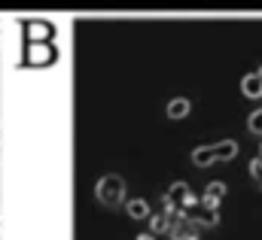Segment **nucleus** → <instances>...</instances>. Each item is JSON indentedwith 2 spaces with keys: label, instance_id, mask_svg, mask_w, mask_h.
Instances as JSON below:
<instances>
[{
  "label": "nucleus",
  "instance_id": "6",
  "mask_svg": "<svg viewBox=\"0 0 262 240\" xmlns=\"http://www.w3.org/2000/svg\"><path fill=\"white\" fill-rule=\"evenodd\" d=\"M192 164H195V167H210V164H216V149H213V143H210V146H198L195 152H192Z\"/></svg>",
  "mask_w": 262,
  "mask_h": 240
},
{
  "label": "nucleus",
  "instance_id": "8",
  "mask_svg": "<svg viewBox=\"0 0 262 240\" xmlns=\"http://www.w3.org/2000/svg\"><path fill=\"white\" fill-rule=\"evenodd\" d=\"M213 149H216V161H232L238 155V143L235 140H220V143H213Z\"/></svg>",
  "mask_w": 262,
  "mask_h": 240
},
{
  "label": "nucleus",
  "instance_id": "16",
  "mask_svg": "<svg viewBox=\"0 0 262 240\" xmlns=\"http://www.w3.org/2000/svg\"><path fill=\"white\" fill-rule=\"evenodd\" d=\"M0 31H3V25H0Z\"/></svg>",
  "mask_w": 262,
  "mask_h": 240
},
{
  "label": "nucleus",
  "instance_id": "2",
  "mask_svg": "<svg viewBox=\"0 0 262 240\" xmlns=\"http://www.w3.org/2000/svg\"><path fill=\"white\" fill-rule=\"evenodd\" d=\"M226 198V182H210L201 195V207L204 210H216L220 213V201Z\"/></svg>",
  "mask_w": 262,
  "mask_h": 240
},
{
  "label": "nucleus",
  "instance_id": "1",
  "mask_svg": "<svg viewBox=\"0 0 262 240\" xmlns=\"http://www.w3.org/2000/svg\"><path fill=\"white\" fill-rule=\"evenodd\" d=\"M125 180L119 177V174H107V177H101L98 185H95V198L107 207V210H119V207H125L128 201H125Z\"/></svg>",
  "mask_w": 262,
  "mask_h": 240
},
{
  "label": "nucleus",
  "instance_id": "3",
  "mask_svg": "<svg viewBox=\"0 0 262 240\" xmlns=\"http://www.w3.org/2000/svg\"><path fill=\"white\" fill-rule=\"evenodd\" d=\"M171 225H174V213H152L149 216V234H171Z\"/></svg>",
  "mask_w": 262,
  "mask_h": 240
},
{
  "label": "nucleus",
  "instance_id": "7",
  "mask_svg": "<svg viewBox=\"0 0 262 240\" xmlns=\"http://www.w3.org/2000/svg\"><path fill=\"white\" fill-rule=\"evenodd\" d=\"M189 110H192V104H189L186 98H174V101L168 104V119H186Z\"/></svg>",
  "mask_w": 262,
  "mask_h": 240
},
{
  "label": "nucleus",
  "instance_id": "13",
  "mask_svg": "<svg viewBox=\"0 0 262 240\" xmlns=\"http://www.w3.org/2000/svg\"><path fill=\"white\" fill-rule=\"evenodd\" d=\"M134 240H156V234H149V231H146V234H137Z\"/></svg>",
  "mask_w": 262,
  "mask_h": 240
},
{
  "label": "nucleus",
  "instance_id": "15",
  "mask_svg": "<svg viewBox=\"0 0 262 240\" xmlns=\"http://www.w3.org/2000/svg\"><path fill=\"white\" fill-rule=\"evenodd\" d=\"M256 73H259V76H262V67H259V70H256Z\"/></svg>",
  "mask_w": 262,
  "mask_h": 240
},
{
  "label": "nucleus",
  "instance_id": "4",
  "mask_svg": "<svg viewBox=\"0 0 262 240\" xmlns=\"http://www.w3.org/2000/svg\"><path fill=\"white\" fill-rule=\"evenodd\" d=\"M241 91H244V98H250V101L262 98V76L259 73H247V76L241 79Z\"/></svg>",
  "mask_w": 262,
  "mask_h": 240
},
{
  "label": "nucleus",
  "instance_id": "11",
  "mask_svg": "<svg viewBox=\"0 0 262 240\" xmlns=\"http://www.w3.org/2000/svg\"><path fill=\"white\" fill-rule=\"evenodd\" d=\"M247 128H250V134H259L262 137V110H256V113L247 119Z\"/></svg>",
  "mask_w": 262,
  "mask_h": 240
},
{
  "label": "nucleus",
  "instance_id": "10",
  "mask_svg": "<svg viewBox=\"0 0 262 240\" xmlns=\"http://www.w3.org/2000/svg\"><path fill=\"white\" fill-rule=\"evenodd\" d=\"M28 37H31V43H46V40L52 37V28L43 25V21H34V25L28 28Z\"/></svg>",
  "mask_w": 262,
  "mask_h": 240
},
{
  "label": "nucleus",
  "instance_id": "14",
  "mask_svg": "<svg viewBox=\"0 0 262 240\" xmlns=\"http://www.w3.org/2000/svg\"><path fill=\"white\" fill-rule=\"evenodd\" d=\"M256 158H259V161H262V146H259V155H256Z\"/></svg>",
  "mask_w": 262,
  "mask_h": 240
},
{
  "label": "nucleus",
  "instance_id": "5",
  "mask_svg": "<svg viewBox=\"0 0 262 240\" xmlns=\"http://www.w3.org/2000/svg\"><path fill=\"white\" fill-rule=\"evenodd\" d=\"M125 210H128V216L134 219V222H149V216H152V210H149V204L143 201V198H134V201H128L125 204Z\"/></svg>",
  "mask_w": 262,
  "mask_h": 240
},
{
  "label": "nucleus",
  "instance_id": "12",
  "mask_svg": "<svg viewBox=\"0 0 262 240\" xmlns=\"http://www.w3.org/2000/svg\"><path fill=\"white\" fill-rule=\"evenodd\" d=\"M250 177H253V182L262 188V161H259V158H253V161H250Z\"/></svg>",
  "mask_w": 262,
  "mask_h": 240
},
{
  "label": "nucleus",
  "instance_id": "9",
  "mask_svg": "<svg viewBox=\"0 0 262 240\" xmlns=\"http://www.w3.org/2000/svg\"><path fill=\"white\" fill-rule=\"evenodd\" d=\"M49 58H52V49L46 43H31V49H28V61L31 64H46Z\"/></svg>",
  "mask_w": 262,
  "mask_h": 240
}]
</instances>
